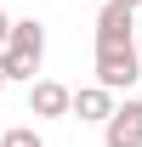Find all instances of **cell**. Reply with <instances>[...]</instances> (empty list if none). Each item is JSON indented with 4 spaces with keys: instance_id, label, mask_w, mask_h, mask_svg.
Returning <instances> with one entry per match:
<instances>
[{
    "instance_id": "6",
    "label": "cell",
    "mask_w": 142,
    "mask_h": 147,
    "mask_svg": "<svg viewBox=\"0 0 142 147\" xmlns=\"http://www.w3.org/2000/svg\"><path fill=\"white\" fill-rule=\"evenodd\" d=\"M68 113H74V119H85V125H108L114 96H108L102 85H80V91H74V102H68Z\"/></svg>"
},
{
    "instance_id": "2",
    "label": "cell",
    "mask_w": 142,
    "mask_h": 147,
    "mask_svg": "<svg viewBox=\"0 0 142 147\" xmlns=\"http://www.w3.org/2000/svg\"><path fill=\"white\" fill-rule=\"evenodd\" d=\"M137 79H142V57H137V45L97 51V85H102L108 96H114V91H131Z\"/></svg>"
},
{
    "instance_id": "5",
    "label": "cell",
    "mask_w": 142,
    "mask_h": 147,
    "mask_svg": "<svg viewBox=\"0 0 142 147\" xmlns=\"http://www.w3.org/2000/svg\"><path fill=\"white\" fill-rule=\"evenodd\" d=\"M131 17H137V11L102 0V11H97V51H119V45H131Z\"/></svg>"
},
{
    "instance_id": "4",
    "label": "cell",
    "mask_w": 142,
    "mask_h": 147,
    "mask_svg": "<svg viewBox=\"0 0 142 147\" xmlns=\"http://www.w3.org/2000/svg\"><path fill=\"white\" fill-rule=\"evenodd\" d=\"M68 102H74V91L63 79H34L29 85V113L34 119H68Z\"/></svg>"
},
{
    "instance_id": "8",
    "label": "cell",
    "mask_w": 142,
    "mask_h": 147,
    "mask_svg": "<svg viewBox=\"0 0 142 147\" xmlns=\"http://www.w3.org/2000/svg\"><path fill=\"white\" fill-rule=\"evenodd\" d=\"M6 34H12V17L0 11V51H6Z\"/></svg>"
},
{
    "instance_id": "3",
    "label": "cell",
    "mask_w": 142,
    "mask_h": 147,
    "mask_svg": "<svg viewBox=\"0 0 142 147\" xmlns=\"http://www.w3.org/2000/svg\"><path fill=\"white\" fill-rule=\"evenodd\" d=\"M102 147H142V102H114V113H108L102 125Z\"/></svg>"
},
{
    "instance_id": "1",
    "label": "cell",
    "mask_w": 142,
    "mask_h": 147,
    "mask_svg": "<svg viewBox=\"0 0 142 147\" xmlns=\"http://www.w3.org/2000/svg\"><path fill=\"white\" fill-rule=\"evenodd\" d=\"M40 62H46V28H40L34 17H12V34H6V51H0L6 85H12V79H29V85H34Z\"/></svg>"
},
{
    "instance_id": "7",
    "label": "cell",
    "mask_w": 142,
    "mask_h": 147,
    "mask_svg": "<svg viewBox=\"0 0 142 147\" xmlns=\"http://www.w3.org/2000/svg\"><path fill=\"white\" fill-rule=\"evenodd\" d=\"M0 147H46L34 136V125H17V130H0Z\"/></svg>"
},
{
    "instance_id": "9",
    "label": "cell",
    "mask_w": 142,
    "mask_h": 147,
    "mask_svg": "<svg viewBox=\"0 0 142 147\" xmlns=\"http://www.w3.org/2000/svg\"><path fill=\"white\" fill-rule=\"evenodd\" d=\"M0 91H6V74H0Z\"/></svg>"
}]
</instances>
